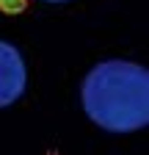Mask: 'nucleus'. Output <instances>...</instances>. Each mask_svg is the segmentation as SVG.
<instances>
[{
	"instance_id": "1",
	"label": "nucleus",
	"mask_w": 149,
	"mask_h": 155,
	"mask_svg": "<svg viewBox=\"0 0 149 155\" xmlns=\"http://www.w3.org/2000/svg\"><path fill=\"white\" fill-rule=\"evenodd\" d=\"M83 111L108 133H135L149 125V69L110 58L91 67L80 89Z\"/></svg>"
},
{
	"instance_id": "2",
	"label": "nucleus",
	"mask_w": 149,
	"mask_h": 155,
	"mask_svg": "<svg viewBox=\"0 0 149 155\" xmlns=\"http://www.w3.org/2000/svg\"><path fill=\"white\" fill-rule=\"evenodd\" d=\"M28 86V67L22 53L11 42L0 39V108H8L22 97Z\"/></svg>"
},
{
	"instance_id": "3",
	"label": "nucleus",
	"mask_w": 149,
	"mask_h": 155,
	"mask_svg": "<svg viewBox=\"0 0 149 155\" xmlns=\"http://www.w3.org/2000/svg\"><path fill=\"white\" fill-rule=\"evenodd\" d=\"M42 3H69V0H42Z\"/></svg>"
}]
</instances>
